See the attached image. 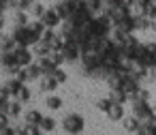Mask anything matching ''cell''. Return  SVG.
Segmentation results:
<instances>
[{
  "label": "cell",
  "instance_id": "12",
  "mask_svg": "<svg viewBox=\"0 0 156 135\" xmlns=\"http://www.w3.org/2000/svg\"><path fill=\"white\" fill-rule=\"evenodd\" d=\"M150 30H152V32H154V35H156V17H154V20H152V26H150Z\"/></svg>",
  "mask_w": 156,
  "mask_h": 135
},
{
  "label": "cell",
  "instance_id": "11",
  "mask_svg": "<svg viewBox=\"0 0 156 135\" xmlns=\"http://www.w3.org/2000/svg\"><path fill=\"white\" fill-rule=\"evenodd\" d=\"M49 105L51 107H60V99H49Z\"/></svg>",
  "mask_w": 156,
  "mask_h": 135
},
{
  "label": "cell",
  "instance_id": "1",
  "mask_svg": "<svg viewBox=\"0 0 156 135\" xmlns=\"http://www.w3.org/2000/svg\"><path fill=\"white\" fill-rule=\"evenodd\" d=\"M83 69L88 75H96L103 71V58H101L98 49H90L83 54Z\"/></svg>",
  "mask_w": 156,
  "mask_h": 135
},
{
  "label": "cell",
  "instance_id": "8",
  "mask_svg": "<svg viewBox=\"0 0 156 135\" xmlns=\"http://www.w3.org/2000/svg\"><path fill=\"white\" fill-rule=\"evenodd\" d=\"M109 97L113 99V103H122V105H126V103H128V94H126L124 90H120V88L111 90V94H109Z\"/></svg>",
  "mask_w": 156,
  "mask_h": 135
},
{
  "label": "cell",
  "instance_id": "6",
  "mask_svg": "<svg viewBox=\"0 0 156 135\" xmlns=\"http://www.w3.org/2000/svg\"><path fill=\"white\" fill-rule=\"evenodd\" d=\"M124 116H126V107H124L122 103H113V105L109 107V111H107V118H109L111 122H120Z\"/></svg>",
  "mask_w": 156,
  "mask_h": 135
},
{
  "label": "cell",
  "instance_id": "2",
  "mask_svg": "<svg viewBox=\"0 0 156 135\" xmlns=\"http://www.w3.org/2000/svg\"><path fill=\"white\" fill-rule=\"evenodd\" d=\"M130 114L137 116L139 120H147L154 116V107L150 105V101L139 99V101H130Z\"/></svg>",
  "mask_w": 156,
  "mask_h": 135
},
{
  "label": "cell",
  "instance_id": "10",
  "mask_svg": "<svg viewBox=\"0 0 156 135\" xmlns=\"http://www.w3.org/2000/svg\"><path fill=\"white\" fill-rule=\"evenodd\" d=\"M77 56H79V47H77L75 43H71V45L66 47V58H69V60H75Z\"/></svg>",
  "mask_w": 156,
  "mask_h": 135
},
{
  "label": "cell",
  "instance_id": "3",
  "mask_svg": "<svg viewBox=\"0 0 156 135\" xmlns=\"http://www.w3.org/2000/svg\"><path fill=\"white\" fill-rule=\"evenodd\" d=\"M122 129L126 131V133H139V135H143L145 133V126H143V120H139L137 116H124L122 120Z\"/></svg>",
  "mask_w": 156,
  "mask_h": 135
},
{
  "label": "cell",
  "instance_id": "4",
  "mask_svg": "<svg viewBox=\"0 0 156 135\" xmlns=\"http://www.w3.org/2000/svg\"><path fill=\"white\" fill-rule=\"evenodd\" d=\"M64 129H66L69 133H79V131L83 129V118L77 116V114L66 116V118H64Z\"/></svg>",
  "mask_w": 156,
  "mask_h": 135
},
{
  "label": "cell",
  "instance_id": "7",
  "mask_svg": "<svg viewBox=\"0 0 156 135\" xmlns=\"http://www.w3.org/2000/svg\"><path fill=\"white\" fill-rule=\"evenodd\" d=\"M86 5H88V9L92 11V15L96 13H103L105 11V0H86Z\"/></svg>",
  "mask_w": 156,
  "mask_h": 135
},
{
  "label": "cell",
  "instance_id": "13",
  "mask_svg": "<svg viewBox=\"0 0 156 135\" xmlns=\"http://www.w3.org/2000/svg\"><path fill=\"white\" fill-rule=\"evenodd\" d=\"M154 75H156V69H154Z\"/></svg>",
  "mask_w": 156,
  "mask_h": 135
},
{
  "label": "cell",
  "instance_id": "9",
  "mask_svg": "<svg viewBox=\"0 0 156 135\" xmlns=\"http://www.w3.org/2000/svg\"><path fill=\"white\" fill-rule=\"evenodd\" d=\"M111 105H113V99H111V97H105V99H101V101L96 103V107H98V109H101L103 114H107Z\"/></svg>",
  "mask_w": 156,
  "mask_h": 135
},
{
  "label": "cell",
  "instance_id": "5",
  "mask_svg": "<svg viewBox=\"0 0 156 135\" xmlns=\"http://www.w3.org/2000/svg\"><path fill=\"white\" fill-rule=\"evenodd\" d=\"M133 22H135V32H145L152 26V20L143 13H133Z\"/></svg>",
  "mask_w": 156,
  "mask_h": 135
}]
</instances>
